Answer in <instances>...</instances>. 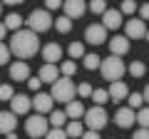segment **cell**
Masks as SVG:
<instances>
[{"mask_svg": "<svg viewBox=\"0 0 149 139\" xmlns=\"http://www.w3.org/2000/svg\"><path fill=\"white\" fill-rule=\"evenodd\" d=\"M40 82H50V85H52L55 80H57L60 77V70H57V65H50V62H45L42 67H40Z\"/></svg>", "mask_w": 149, "mask_h": 139, "instance_id": "d6986e66", "label": "cell"}, {"mask_svg": "<svg viewBox=\"0 0 149 139\" xmlns=\"http://www.w3.org/2000/svg\"><path fill=\"white\" fill-rule=\"evenodd\" d=\"M74 92H77V95H80L82 99H87V97L92 95V85H87V82H82V85H77V87H74Z\"/></svg>", "mask_w": 149, "mask_h": 139, "instance_id": "d590c367", "label": "cell"}, {"mask_svg": "<svg viewBox=\"0 0 149 139\" xmlns=\"http://www.w3.org/2000/svg\"><path fill=\"white\" fill-rule=\"evenodd\" d=\"M30 107L37 114H50L55 109V102H52V97L47 92H35V99H30Z\"/></svg>", "mask_w": 149, "mask_h": 139, "instance_id": "ba28073f", "label": "cell"}, {"mask_svg": "<svg viewBox=\"0 0 149 139\" xmlns=\"http://www.w3.org/2000/svg\"><path fill=\"white\" fill-rule=\"evenodd\" d=\"M100 72L102 77H104L107 82H117L124 77V72H127V65H124L122 57H114V55H109V57L100 60Z\"/></svg>", "mask_w": 149, "mask_h": 139, "instance_id": "7a4b0ae2", "label": "cell"}, {"mask_svg": "<svg viewBox=\"0 0 149 139\" xmlns=\"http://www.w3.org/2000/svg\"><path fill=\"white\" fill-rule=\"evenodd\" d=\"M87 8H90L95 15H102V13L107 10V0H90V5H87Z\"/></svg>", "mask_w": 149, "mask_h": 139, "instance_id": "1f68e13d", "label": "cell"}, {"mask_svg": "<svg viewBox=\"0 0 149 139\" xmlns=\"http://www.w3.org/2000/svg\"><path fill=\"white\" fill-rule=\"evenodd\" d=\"M42 139H67V134H65V129H57V127H50L47 132H45Z\"/></svg>", "mask_w": 149, "mask_h": 139, "instance_id": "d6a6232c", "label": "cell"}, {"mask_svg": "<svg viewBox=\"0 0 149 139\" xmlns=\"http://www.w3.org/2000/svg\"><path fill=\"white\" fill-rule=\"evenodd\" d=\"M0 3H3V5H22L25 0H0Z\"/></svg>", "mask_w": 149, "mask_h": 139, "instance_id": "7bdbcfd3", "label": "cell"}, {"mask_svg": "<svg viewBox=\"0 0 149 139\" xmlns=\"http://www.w3.org/2000/svg\"><path fill=\"white\" fill-rule=\"evenodd\" d=\"M50 129V124H47V119H45V114H30V117L25 119V132H27V137H32V139H40V137H45V132Z\"/></svg>", "mask_w": 149, "mask_h": 139, "instance_id": "8992f818", "label": "cell"}, {"mask_svg": "<svg viewBox=\"0 0 149 139\" xmlns=\"http://www.w3.org/2000/svg\"><path fill=\"white\" fill-rule=\"evenodd\" d=\"M52 25H55V30L62 32V35H67V32L72 30V20H70V17H65V15H60L57 20H52Z\"/></svg>", "mask_w": 149, "mask_h": 139, "instance_id": "d4e9b609", "label": "cell"}, {"mask_svg": "<svg viewBox=\"0 0 149 139\" xmlns=\"http://www.w3.org/2000/svg\"><path fill=\"white\" fill-rule=\"evenodd\" d=\"M22 22L27 25V30H32L37 35V32H47L52 27V15L47 10H32L27 15V20H22Z\"/></svg>", "mask_w": 149, "mask_h": 139, "instance_id": "5b68a950", "label": "cell"}, {"mask_svg": "<svg viewBox=\"0 0 149 139\" xmlns=\"http://www.w3.org/2000/svg\"><path fill=\"white\" fill-rule=\"evenodd\" d=\"M13 95H15V92H13L10 85H0V102H10Z\"/></svg>", "mask_w": 149, "mask_h": 139, "instance_id": "e575fe53", "label": "cell"}, {"mask_svg": "<svg viewBox=\"0 0 149 139\" xmlns=\"http://www.w3.org/2000/svg\"><path fill=\"white\" fill-rule=\"evenodd\" d=\"M82 132H85V124H82L80 119H70L67 127H65V134H67V139H70V137H72V139H80V137H82Z\"/></svg>", "mask_w": 149, "mask_h": 139, "instance_id": "44dd1931", "label": "cell"}, {"mask_svg": "<svg viewBox=\"0 0 149 139\" xmlns=\"http://www.w3.org/2000/svg\"><path fill=\"white\" fill-rule=\"evenodd\" d=\"M30 97L27 95H13V99H10V112L15 114V117H20V114H27L30 112Z\"/></svg>", "mask_w": 149, "mask_h": 139, "instance_id": "5bb4252c", "label": "cell"}, {"mask_svg": "<svg viewBox=\"0 0 149 139\" xmlns=\"http://www.w3.org/2000/svg\"><path fill=\"white\" fill-rule=\"evenodd\" d=\"M127 72H129L132 77H144V75H147V67H144V62L134 60V62H132V65L127 67Z\"/></svg>", "mask_w": 149, "mask_h": 139, "instance_id": "f1b7e54d", "label": "cell"}, {"mask_svg": "<svg viewBox=\"0 0 149 139\" xmlns=\"http://www.w3.org/2000/svg\"><path fill=\"white\" fill-rule=\"evenodd\" d=\"M134 10H137V3L134 0H122V5H119V13L122 15H134Z\"/></svg>", "mask_w": 149, "mask_h": 139, "instance_id": "836d02e7", "label": "cell"}, {"mask_svg": "<svg viewBox=\"0 0 149 139\" xmlns=\"http://www.w3.org/2000/svg\"><path fill=\"white\" fill-rule=\"evenodd\" d=\"M85 42H90V45H104L107 42V30L100 25V22H92L90 27L85 30Z\"/></svg>", "mask_w": 149, "mask_h": 139, "instance_id": "9c48e42d", "label": "cell"}, {"mask_svg": "<svg viewBox=\"0 0 149 139\" xmlns=\"http://www.w3.org/2000/svg\"><path fill=\"white\" fill-rule=\"evenodd\" d=\"M8 72H10V80H15V82H25L27 77H30V67H27V62H13Z\"/></svg>", "mask_w": 149, "mask_h": 139, "instance_id": "ac0fdd59", "label": "cell"}, {"mask_svg": "<svg viewBox=\"0 0 149 139\" xmlns=\"http://www.w3.org/2000/svg\"><path fill=\"white\" fill-rule=\"evenodd\" d=\"M82 114H85V104L80 99L67 102V109H65V117L67 119H82Z\"/></svg>", "mask_w": 149, "mask_h": 139, "instance_id": "ffe728a7", "label": "cell"}, {"mask_svg": "<svg viewBox=\"0 0 149 139\" xmlns=\"http://www.w3.org/2000/svg\"><path fill=\"white\" fill-rule=\"evenodd\" d=\"M8 50H10L15 57L27 60V57H32V55H37V50H40V40H37V35L32 30H15V32H13V38H10Z\"/></svg>", "mask_w": 149, "mask_h": 139, "instance_id": "6da1fadb", "label": "cell"}, {"mask_svg": "<svg viewBox=\"0 0 149 139\" xmlns=\"http://www.w3.org/2000/svg\"><path fill=\"white\" fill-rule=\"evenodd\" d=\"M57 70H60V77H70V80H72V75L77 72V62H74V60H67V62H62Z\"/></svg>", "mask_w": 149, "mask_h": 139, "instance_id": "484cf974", "label": "cell"}, {"mask_svg": "<svg viewBox=\"0 0 149 139\" xmlns=\"http://www.w3.org/2000/svg\"><path fill=\"white\" fill-rule=\"evenodd\" d=\"M5 32H8V30H5V25H3V22H0V42H3V40H5Z\"/></svg>", "mask_w": 149, "mask_h": 139, "instance_id": "ee69618b", "label": "cell"}, {"mask_svg": "<svg viewBox=\"0 0 149 139\" xmlns=\"http://www.w3.org/2000/svg\"><path fill=\"white\" fill-rule=\"evenodd\" d=\"M62 8H65V17H70V20L82 17L87 13V3L85 0H62Z\"/></svg>", "mask_w": 149, "mask_h": 139, "instance_id": "30bf717a", "label": "cell"}, {"mask_svg": "<svg viewBox=\"0 0 149 139\" xmlns=\"http://www.w3.org/2000/svg\"><path fill=\"white\" fill-rule=\"evenodd\" d=\"M134 122H137L139 127H147V124H149V109H147V104L137 109V114H134Z\"/></svg>", "mask_w": 149, "mask_h": 139, "instance_id": "4dcf8cb0", "label": "cell"}, {"mask_svg": "<svg viewBox=\"0 0 149 139\" xmlns=\"http://www.w3.org/2000/svg\"><path fill=\"white\" fill-rule=\"evenodd\" d=\"M27 87H30L32 92H40V87H42V82H40V77H27Z\"/></svg>", "mask_w": 149, "mask_h": 139, "instance_id": "74e56055", "label": "cell"}, {"mask_svg": "<svg viewBox=\"0 0 149 139\" xmlns=\"http://www.w3.org/2000/svg\"><path fill=\"white\" fill-rule=\"evenodd\" d=\"M100 55L97 52H85L82 55V65H85V70H100Z\"/></svg>", "mask_w": 149, "mask_h": 139, "instance_id": "603a6c76", "label": "cell"}, {"mask_svg": "<svg viewBox=\"0 0 149 139\" xmlns=\"http://www.w3.org/2000/svg\"><path fill=\"white\" fill-rule=\"evenodd\" d=\"M57 8H62V0H45V10L47 13L57 10Z\"/></svg>", "mask_w": 149, "mask_h": 139, "instance_id": "f35d334b", "label": "cell"}, {"mask_svg": "<svg viewBox=\"0 0 149 139\" xmlns=\"http://www.w3.org/2000/svg\"><path fill=\"white\" fill-rule=\"evenodd\" d=\"M42 60L50 62V65H57L60 60H62V47H60L57 42H47L42 47Z\"/></svg>", "mask_w": 149, "mask_h": 139, "instance_id": "2e32d148", "label": "cell"}, {"mask_svg": "<svg viewBox=\"0 0 149 139\" xmlns=\"http://www.w3.org/2000/svg\"><path fill=\"white\" fill-rule=\"evenodd\" d=\"M147 17H149V5H142V8H139V20L147 22Z\"/></svg>", "mask_w": 149, "mask_h": 139, "instance_id": "b9f144b4", "label": "cell"}, {"mask_svg": "<svg viewBox=\"0 0 149 139\" xmlns=\"http://www.w3.org/2000/svg\"><path fill=\"white\" fill-rule=\"evenodd\" d=\"M50 97H52V102H72L74 99V82L70 80V77H57V80L52 82V92H50Z\"/></svg>", "mask_w": 149, "mask_h": 139, "instance_id": "3957f363", "label": "cell"}, {"mask_svg": "<svg viewBox=\"0 0 149 139\" xmlns=\"http://www.w3.org/2000/svg\"><path fill=\"white\" fill-rule=\"evenodd\" d=\"M122 13L114 10V8H107L104 13H102V22L100 25L104 27V30H117V27H122Z\"/></svg>", "mask_w": 149, "mask_h": 139, "instance_id": "8fae6325", "label": "cell"}, {"mask_svg": "<svg viewBox=\"0 0 149 139\" xmlns=\"http://www.w3.org/2000/svg\"><path fill=\"white\" fill-rule=\"evenodd\" d=\"M3 25H5V30H22V17L17 15V13H10V15H5V20H3Z\"/></svg>", "mask_w": 149, "mask_h": 139, "instance_id": "7402d4cb", "label": "cell"}, {"mask_svg": "<svg viewBox=\"0 0 149 139\" xmlns=\"http://www.w3.org/2000/svg\"><path fill=\"white\" fill-rule=\"evenodd\" d=\"M127 95H129V87H127V82H122V80H117V82H109L107 97H109L112 102H124V99H127Z\"/></svg>", "mask_w": 149, "mask_h": 139, "instance_id": "7c38bea8", "label": "cell"}, {"mask_svg": "<svg viewBox=\"0 0 149 139\" xmlns=\"http://www.w3.org/2000/svg\"><path fill=\"white\" fill-rule=\"evenodd\" d=\"M5 139H17V137H15V134H5Z\"/></svg>", "mask_w": 149, "mask_h": 139, "instance_id": "f6af8a7d", "label": "cell"}, {"mask_svg": "<svg viewBox=\"0 0 149 139\" xmlns=\"http://www.w3.org/2000/svg\"><path fill=\"white\" fill-rule=\"evenodd\" d=\"M67 52H70L72 60H82V55H85V42H70Z\"/></svg>", "mask_w": 149, "mask_h": 139, "instance_id": "f546056e", "label": "cell"}, {"mask_svg": "<svg viewBox=\"0 0 149 139\" xmlns=\"http://www.w3.org/2000/svg\"><path fill=\"white\" fill-rule=\"evenodd\" d=\"M147 102H144V97L142 95H137V92H129L127 95V107L129 109H139V107H144Z\"/></svg>", "mask_w": 149, "mask_h": 139, "instance_id": "4316f807", "label": "cell"}, {"mask_svg": "<svg viewBox=\"0 0 149 139\" xmlns=\"http://www.w3.org/2000/svg\"><path fill=\"white\" fill-rule=\"evenodd\" d=\"M107 112H104V107H90V109H85V114H82V124H87V129H92V132H102V129L107 127Z\"/></svg>", "mask_w": 149, "mask_h": 139, "instance_id": "277c9868", "label": "cell"}, {"mask_svg": "<svg viewBox=\"0 0 149 139\" xmlns=\"http://www.w3.org/2000/svg\"><path fill=\"white\" fill-rule=\"evenodd\" d=\"M132 139H149V132H147V127H139L137 132L132 134Z\"/></svg>", "mask_w": 149, "mask_h": 139, "instance_id": "ab89813d", "label": "cell"}, {"mask_svg": "<svg viewBox=\"0 0 149 139\" xmlns=\"http://www.w3.org/2000/svg\"><path fill=\"white\" fill-rule=\"evenodd\" d=\"M107 45H109V55H114V57H124L129 52V40L124 35H114Z\"/></svg>", "mask_w": 149, "mask_h": 139, "instance_id": "4fadbf2b", "label": "cell"}, {"mask_svg": "<svg viewBox=\"0 0 149 139\" xmlns=\"http://www.w3.org/2000/svg\"><path fill=\"white\" fill-rule=\"evenodd\" d=\"M15 127H17V117L13 112H0V134H15Z\"/></svg>", "mask_w": 149, "mask_h": 139, "instance_id": "e0dca14e", "label": "cell"}, {"mask_svg": "<svg viewBox=\"0 0 149 139\" xmlns=\"http://www.w3.org/2000/svg\"><path fill=\"white\" fill-rule=\"evenodd\" d=\"M8 62H10V50L5 42H0V65H8Z\"/></svg>", "mask_w": 149, "mask_h": 139, "instance_id": "8d00e7d4", "label": "cell"}, {"mask_svg": "<svg viewBox=\"0 0 149 139\" xmlns=\"http://www.w3.org/2000/svg\"><path fill=\"white\" fill-rule=\"evenodd\" d=\"M30 139H32V137H30Z\"/></svg>", "mask_w": 149, "mask_h": 139, "instance_id": "7dc6e473", "label": "cell"}, {"mask_svg": "<svg viewBox=\"0 0 149 139\" xmlns=\"http://www.w3.org/2000/svg\"><path fill=\"white\" fill-rule=\"evenodd\" d=\"M114 124H117L119 129H129V127H134V109H129V107H119L117 112H114Z\"/></svg>", "mask_w": 149, "mask_h": 139, "instance_id": "9a60e30c", "label": "cell"}, {"mask_svg": "<svg viewBox=\"0 0 149 139\" xmlns=\"http://www.w3.org/2000/svg\"><path fill=\"white\" fill-rule=\"evenodd\" d=\"M0 13H3V3H0Z\"/></svg>", "mask_w": 149, "mask_h": 139, "instance_id": "bcb514c9", "label": "cell"}, {"mask_svg": "<svg viewBox=\"0 0 149 139\" xmlns=\"http://www.w3.org/2000/svg\"><path fill=\"white\" fill-rule=\"evenodd\" d=\"M124 25V38L127 40H147V22H142L139 17H129Z\"/></svg>", "mask_w": 149, "mask_h": 139, "instance_id": "52a82bcc", "label": "cell"}, {"mask_svg": "<svg viewBox=\"0 0 149 139\" xmlns=\"http://www.w3.org/2000/svg\"><path fill=\"white\" fill-rule=\"evenodd\" d=\"M80 139H102V137H100V132H92V129H85Z\"/></svg>", "mask_w": 149, "mask_h": 139, "instance_id": "60d3db41", "label": "cell"}, {"mask_svg": "<svg viewBox=\"0 0 149 139\" xmlns=\"http://www.w3.org/2000/svg\"><path fill=\"white\" fill-rule=\"evenodd\" d=\"M47 124H50V127H57V129H62V124H67V117H65V112H60V109H52V112H50Z\"/></svg>", "mask_w": 149, "mask_h": 139, "instance_id": "cb8c5ba5", "label": "cell"}, {"mask_svg": "<svg viewBox=\"0 0 149 139\" xmlns=\"http://www.w3.org/2000/svg\"><path fill=\"white\" fill-rule=\"evenodd\" d=\"M90 99L95 102L97 107H104L107 102H109V97H107V90H92V95H90Z\"/></svg>", "mask_w": 149, "mask_h": 139, "instance_id": "83f0119b", "label": "cell"}]
</instances>
